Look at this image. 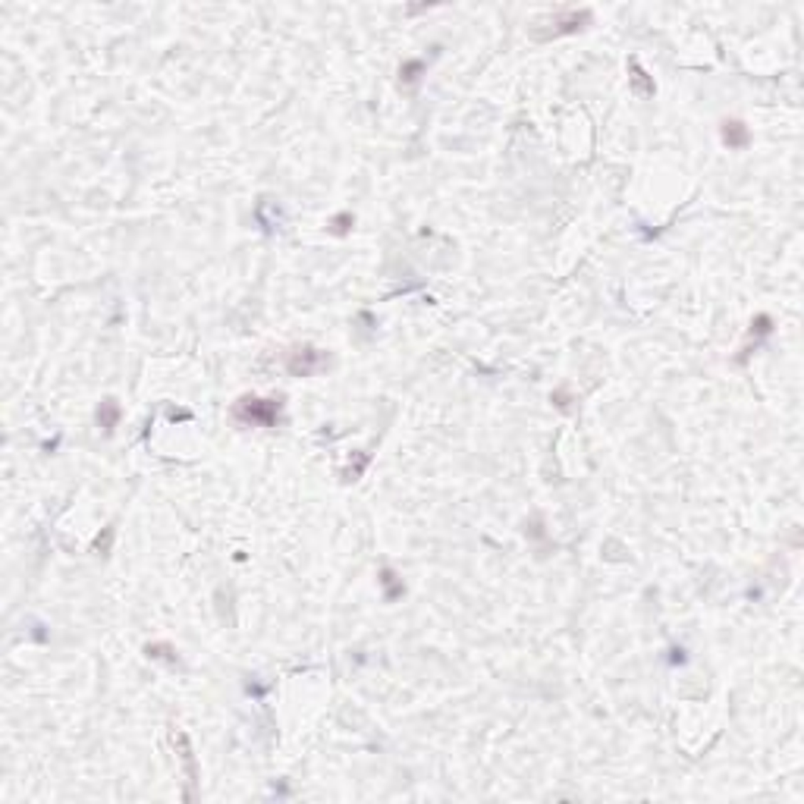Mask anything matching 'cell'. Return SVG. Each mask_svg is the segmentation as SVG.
I'll list each match as a JSON object with an SVG mask.
<instances>
[{
  "label": "cell",
  "instance_id": "1",
  "mask_svg": "<svg viewBox=\"0 0 804 804\" xmlns=\"http://www.w3.org/2000/svg\"><path fill=\"white\" fill-rule=\"evenodd\" d=\"M233 418L242 424H261V428H277L283 421V399L270 396H242L236 406H233Z\"/></svg>",
  "mask_w": 804,
  "mask_h": 804
},
{
  "label": "cell",
  "instance_id": "2",
  "mask_svg": "<svg viewBox=\"0 0 804 804\" xmlns=\"http://www.w3.org/2000/svg\"><path fill=\"white\" fill-rule=\"evenodd\" d=\"M321 368H327V352H321L314 346H299L286 355V371L292 377H311Z\"/></svg>",
  "mask_w": 804,
  "mask_h": 804
},
{
  "label": "cell",
  "instance_id": "3",
  "mask_svg": "<svg viewBox=\"0 0 804 804\" xmlns=\"http://www.w3.org/2000/svg\"><path fill=\"white\" fill-rule=\"evenodd\" d=\"M120 415H123V408H120L117 399H113V396L101 399V406H97V415H95V418H97V428H104L107 434H113V428H117Z\"/></svg>",
  "mask_w": 804,
  "mask_h": 804
},
{
  "label": "cell",
  "instance_id": "4",
  "mask_svg": "<svg viewBox=\"0 0 804 804\" xmlns=\"http://www.w3.org/2000/svg\"><path fill=\"white\" fill-rule=\"evenodd\" d=\"M723 142L729 148H745L748 142H751V132H748V126L741 123V120H726L723 123Z\"/></svg>",
  "mask_w": 804,
  "mask_h": 804
},
{
  "label": "cell",
  "instance_id": "5",
  "mask_svg": "<svg viewBox=\"0 0 804 804\" xmlns=\"http://www.w3.org/2000/svg\"><path fill=\"white\" fill-rule=\"evenodd\" d=\"M381 585H384V597H386V601H399V597L406 594V585H402V578L393 572L390 566L381 568Z\"/></svg>",
  "mask_w": 804,
  "mask_h": 804
},
{
  "label": "cell",
  "instance_id": "6",
  "mask_svg": "<svg viewBox=\"0 0 804 804\" xmlns=\"http://www.w3.org/2000/svg\"><path fill=\"white\" fill-rule=\"evenodd\" d=\"M424 70H428V63H424V60H406V63H402V70H399V75H402V82H415Z\"/></svg>",
  "mask_w": 804,
  "mask_h": 804
},
{
  "label": "cell",
  "instance_id": "7",
  "mask_svg": "<svg viewBox=\"0 0 804 804\" xmlns=\"http://www.w3.org/2000/svg\"><path fill=\"white\" fill-rule=\"evenodd\" d=\"M145 654L151 660H170V663H176V650H173L170 644H148Z\"/></svg>",
  "mask_w": 804,
  "mask_h": 804
},
{
  "label": "cell",
  "instance_id": "8",
  "mask_svg": "<svg viewBox=\"0 0 804 804\" xmlns=\"http://www.w3.org/2000/svg\"><path fill=\"white\" fill-rule=\"evenodd\" d=\"M352 223H355V217L349 214V211H346V214H337V217L330 220V233H333V236H346Z\"/></svg>",
  "mask_w": 804,
  "mask_h": 804
}]
</instances>
